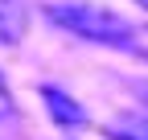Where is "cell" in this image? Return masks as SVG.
<instances>
[{
    "label": "cell",
    "instance_id": "obj_5",
    "mask_svg": "<svg viewBox=\"0 0 148 140\" xmlns=\"http://www.w3.org/2000/svg\"><path fill=\"white\" fill-rule=\"evenodd\" d=\"M4 115H12V91H8L4 74H0V119H4Z\"/></svg>",
    "mask_w": 148,
    "mask_h": 140
},
{
    "label": "cell",
    "instance_id": "obj_6",
    "mask_svg": "<svg viewBox=\"0 0 148 140\" xmlns=\"http://www.w3.org/2000/svg\"><path fill=\"white\" fill-rule=\"evenodd\" d=\"M140 4H144V8H148V0H140Z\"/></svg>",
    "mask_w": 148,
    "mask_h": 140
},
{
    "label": "cell",
    "instance_id": "obj_1",
    "mask_svg": "<svg viewBox=\"0 0 148 140\" xmlns=\"http://www.w3.org/2000/svg\"><path fill=\"white\" fill-rule=\"evenodd\" d=\"M45 16L62 33H74L82 41H99V45H111V49H127L136 41V25L123 21L119 12H111L103 4H90V0H58L49 4Z\"/></svg>",
    "mask_w": 148,
    "mask_h": 140
},
{
    "label": "cell",
    "instance_id": "obj_2",
    "mask_svg": "<svg viewBox=\"0 0 148 140\" xmlns=\"http://www.w3.org/2000/svg\"><path fill=\"white\" fill-rule=\"evenodd\" d=\"M41 99H45V107H49V115H53V124L58 128H78V124H86V111L74 103L66 91H58V86H41Z\"/></svg>",
    "mask_w": 148,
    "mask_h": 140
},
{
    "label": "cell",
    "instance_id": "obj_4",
    "mask_svg": "<svg viewBox=\"0 0 148 140\" xmlns=\"http://www.w3.org/2000/svg\"><path fill=\"white\" fill-rule=\"evenodd\" d=\"M107 132L111 140H148V115H127L119 124H111Z\"/></svg>",
    "mask_w": 148,
    "mask_h": 140
},
{
    "label": "cell",
    "instance_id": "obj_3",
    "mask_svg": "<svg viewBox=\"0 0 148 140\" xmlns=\"http://www.w3.org/2000/svg\"><path fill=\"white\" fill-rule=\"evenodd\" d=\"M29 29V8L21 0H0V45H16Z\"/></svg>",
    "mask_w": 148,
    "mask_h": 140
}]
</instances>
